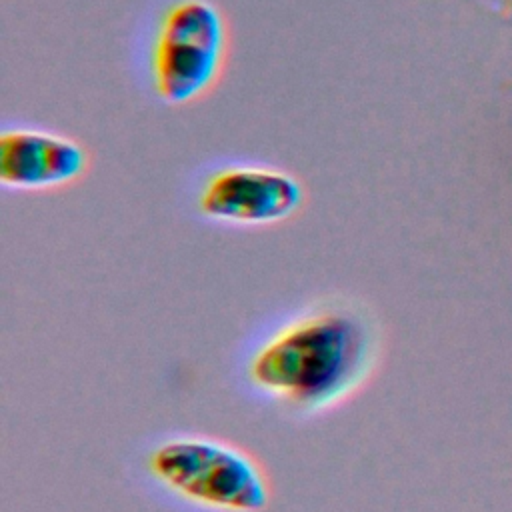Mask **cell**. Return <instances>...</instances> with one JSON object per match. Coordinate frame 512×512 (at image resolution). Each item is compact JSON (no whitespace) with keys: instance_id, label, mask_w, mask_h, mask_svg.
<instances>
[{"instance_id":"6da1fadb","label":"cell","mask_w":512,"mask_h":512,"mask_svg":"<svg viewBox=\"0 0 512 512\" xmlns=\"http://www.w3.org/2000/svg\"><path fill=\"white\" fill-rule=\"evenodd\" d=\"M376 350V330L362 312L322 306L274 330L250 356L248 380L290 408L320 412L364 384Z\"/></svg>"},{"instance_id":"3957f363","label":"cell","mask_w":512,"mask_h":512,"mask_svg":"<svg viewBox=\"0 0 512 512\" xmlns=\"http://www.w3.org/2000/svg\"><path fill=\"white\" fill-rule=\"evenodd\" d=\"M228 52V26L210 0H178L158 24L150 74L156 96L184 106L206 96L222 76Z\"/></svg>"},{"instance_id":"7a4b0ae2","label":"cell","mask_w":512,"mask_h":512,"mask_svg":"<svg viewBox=\"0 0 512 512\" xmlns=\"http://www.w3.org/2000/svg\"><path fill=\"white\" fill-rule=\"evenodd\" d=\"M148 468L172 494L216 512H262L270 502L260 464L242 448L216 438H168L152 450Z\"/></svg>"},{"instance_id":"5b68a950","label":"cell","mask_w":512,"mask_h":512,"mask_svg":"<svg viewBox=\"0 0 512 512\" xmlns=\"http://www.w3.org/2000/svg\"><path fill=\"white\" fill-rule=\"evenodd\" d=\"M86 148L40 128H12L0 134V184L18 192H44L78 182L88 170Z\"/></svg>"},{"instance_id":"277c9868","label":"cell","mask_w":512,"mask_h":512,"mask_svg":"<svg viewBox=\"0 0 512 512\" xmlns=\"http://www.w3.org/2000/svg\"><path fill=\"white\" fill-rule=\"evenodd\" d=\"M304 198V186L286 170L232 164L206 178L198 192V210L222 224L270 226L292 218Z\"/></svg>"}]
</instances>
